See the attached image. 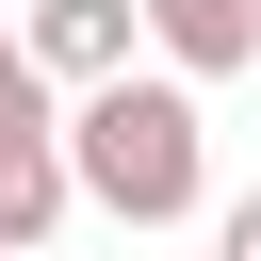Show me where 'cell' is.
<instances>
[{
    "label": "cell",
    "mask_w": 261,
    "mask_h": 261,
    "mask_svg": "<svg viewBox=\"0 0 261 261\" xmlns=\"http://www.w3.org/2000/svg\"><path fill=\"white\" fill-rule=\"evenodd\" d=\"M65 163H82V196H98L114 228H179V212L212 196L196 82H98V98L65 114Z\"/></svg>",
    "instance_id": "obj_1"
},
{
    "label": "cell",
    "mask_w": 261,
    "mask_h": 261,
    "mask_svg": "<svg viewBox=\"0 0 261 261\" xmlns=\"http://www.w3.org/2000/svg\"><path fill=\"white\" fill-rule=\"evenodd\" d=\"M65 196H82L65 114H49V98H33V114H0V261H33V245L65 228Z\"/></svg>",
    "instance_id": "obj_2"
},
{
    "label": "cell",
    "mask_w": 261,
    "mask_h": 261,
    "mask_svg": "<svg viewBox=\"0 0 261 261\" xmlns=\"http://www.w3.org/2000/svg\"><path fill=\"white\" fill-rule=\"evenodd\" d=\"M130 33H147V0H33V65L49 82H130Z\"/></svg>",
    "instance_id": "obj_3"
},
{
    "label": "cell",
    "mask_w": 261,
    "mask_h": 261,
    "mask_svg": "<svg viewBox=\"0 0 261 261\" xmlns=\"http://www.w3.org/2000/svg\"><path fill=\"white\" fill-rule=\"evenodd\" d=\"M147 49L179 82H228V65H261V0H147Z\"/></svg>",
    "instance_id": "obj_4"
},
{
    "label": "cell",
    "mask_w": 261,
    "mask_h": 261,
    "mask_svg": "<svg viewBox=\"0 0 261 261\" xmlns=\"http://www.w3.org/2000/svg\"><path fill=\"white\" fill-rule=\"evenodd\" d=\"M49 98V65H33V33H0V114H33Z\"/></svg>",
    "instance_id": "obj_5"
},
{
    "label": "cell",
    "mask_w": 261,
    "mask_h": 261,
    "mask_svg": "<svg viewBox=\"0 0 261 261\" xmlns=\"http://www.w3.org/2000/svg\"><path fill=\"white\" fill-rule=\"evenodd\" d=\"M212 261H261V196H228V228H212Z\"/></svg>",
    "instance_id": "obj_6"
}]
</instances>
